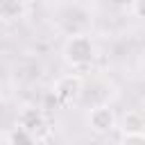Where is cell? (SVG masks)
<instances>
[{"label": "cell", "instance_id": "cell-5", "mask_svg": "<svg viewBox=\"0 0 145 145\" xmlns=\"http://www.w3.org/2000/svg\"><path fill=\"white\" fill-rule=\"evenodd\" d=\"M120 129H122V134H145V118L138 111H129L122 116Z\"/></svg>", "mask_w": 145, "mask_h": 145}, {"label": "cell", "instance_id": "cell-6", "mask_svg": "<svg viewBox=\"0 0 145 145\" xmlns=\"http://www.w3.org/2000/svg\"><path fill=\"white\" fill-rule=\"evenodd\" d=\"M25 11H27V5L25 2H18V0H2L0 2V20L20 18Z\"/></svg>", "mask_w": 145, "mask_h": 145}, {"label": "cell", "instance_id": "cell-2", "mask_svg": "<svg viewBox=\"0 0 145 145\" xmlns=\"http://www.w3.org/2000/svg\"><path fill=\"white\" fill-rule=\"evenodd\" d=\"M82 88H84V79L77 72H68V75H61L54 82L52 93H54V97L61 104H70V102H75L82 95Z\"/></svg>", "mask_w": 145, "mask_h": 145}, {"label": "cell", "instance_id": "cell-7", "mask_svg": "<svg viewBox=\"0 0 145 145\" xmlns=\"http://www.w3.org/2000/svg\"><path fill=\"white\" fill-rule=\"evenodd\" d=\"M7 145H34V136L29 131H25L23 127H16V129L9 131Z\"/></svg>", "mask_w": 145, "mask_h": 145}, {"label": "cell", "instance_id": "cell-3", "mask_svg": "<svg viewBox=\"0 0 145 145\" xmlns=\"http://www.w3.org/2000/svg\"><path fill=\"white\" fill-rule=\"evenodd\" d=\"M88 127L91 131L95 134H109L118 127V118H116V111L109 106V104H97L91 109L88 113Z\"/></svg>", "mask_w": 145, "mask_h": 145}, {"label": "cell", "instance_id": "cell-4", "mask_svg": "<svg viewBox=\"0 0 145 145\" xmlns=\"http://www.w3.org/2000/svg\"><path fill=\"white\" fill-rule=\"evenodd\" d=\"M18 127H23L25 131H29L32 136L36 131H41L45 127V113H43V109H36V106L25 109L20 113V118H18Z\"/></svg>", "mask_w": 145, "mask_h": 145}, {"label": "cell", "instance_id": "cell-9", "mask_svg": "<svg viewBox=\"0 0 145 145\" xmlns=\"http://www.w3.org/2000/svg\"><path fill=\"white\" fill-rule=\"evenodd\" d=\"M129 11H131V16H134V18L145 20V0H134V2L129 5Z\"/></svg>", "mask_w": 145, "mask_h": 145}, {"label": "cell", "instance_id": "cell-8", "mask_svg": "<svg viewBox=\"0 0 145 145\" xmlns=\"http://www.w3.org/2000/svg\"><path fill=\"white\" fill-rule=\"evenodd\" d=\"M120 145H145V134H122Z\"/></svg>", "mask_w": 145, "mask_h": 145}, {"label": "cell", "instance_id": "cell-1", "mask_svg": "<svg viewBox=\"0 0 145 145\" xmlns=\"http://www.w3.org/2000/svg\"><path fill=\"white\" fill-rule=\"evenodd\" d=\"M61 54H63V61H66L68 66H72V68H84V66H88V63L93 61V57H95V43H93V39H91L88 34H72V36L66 39Z\"/></svg>", "mask_w": 145, "mask_h": 145}]
</instances>
